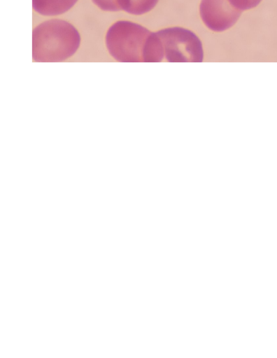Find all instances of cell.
Returning a JSON list of instances; mask_svg holds the SVG:
<instances>
[{"label":"cell","mask_w":277,"mask_h":358,"mask_svg":"<svg viewBox=\"0 0 277 358\" xmlns=\"http://www.w3.org/2000/svg\"><path fill=\"white\" fill-rule=\"evenodd\" d=\"M262 0H228L234 8L241 11L257 6Z\"/></svg>","instance_id":"obj_7"},{"label":"cell","mask_w":277,"mask_h":358,"mask_svg":"<svg viewBox=\"0 0 277 358\" xmlns=\"http://www.w3.org/2000/svg\"><path fill=\"white\" fill-rule=\"evenodd\" d=\"M78 0H32L35 11L43 15H57L68 11Z\"/></svg>","instance_id":"obj_5"},{"label":"cell","mask_w":277,"mask_h":358,"mask_svg":"<svg viewBox=\"0 0 277 358\" xmlns=\"http://www.w3.org/2000/svg\"><path fill=\"white\" fill-rule=\"evenodd\" d=\"M199 12L204 24L214 31H223L232 27L241 12L228 0H201Z\"/></svg>","instance_id":"obj_4"},{"label":"cell","mask_w":277,"mask_h":358,"mask_svg":"<svg viewBox=\"0 0 277 358\" xmlns=\"http://www.w3.org/2000/svg\"><path fill=\"white\" fill-rule=\"evenodd\" d=\"M101 10L106 11H118L120 9L116 0H92Z\"/></svg>","instance_id":"obj_8"},{"label":"cell","mask_w":277,"mask_h":358,"mask_svg":"<svg viewBox=\"0 0 277 358\" xmlns=\"http://www.w3.org/2000/svg\"><path fill=\"white\" fill-rule=\"evenodd\" d=\"M121 10L130 14L142 15L151 10L158 0H116Z\"/></svg>","instance_id":"obj_6"},{"label":"cell","mask_w":277,"mask_h":358,"mask_svg":"<svg viewBox=\"0 0 277 358\" xmlns=\"http://www.w3.org/2000/svg\"><path fill=\"white\" fill-rule=\"evenodd\" d=\"M200 39L192 31L182 27H169L150 35L145 52V62H202Z\"/></svg>","instance_id":"obj_2"},{"label":"cell","mask_w":277,"mask_h":358,"mask_svg":"<svg viewBox=\"0 0 277 358\" xmlns=\"http://www.w3.org/2000/svg\"><path fill=\"white\" fill-rule=\"evenodd\" d=\"M149 30L136 23L120 20L108 29L106 44L109 53L118 62H143L144 51Z\"/></svg>","instance_id":"obj_3"},{"label":"cell","mask_w":277,"mask_h":358,"mask_svg":"<svg viewBox=\"0 0 277 358\" xmlns=\"http://www.w3.org/2000/svg\"><path fill=\"white\" fill-rule=\"evenodd\" d=\"M80 43V34L71 24L50 20L33 29L32 57L38 62H62L76 52Z\"/></svg>","instance_id":"obj_1"}]
</instances>
